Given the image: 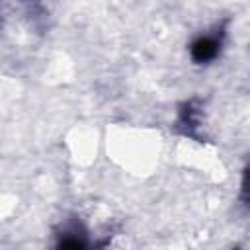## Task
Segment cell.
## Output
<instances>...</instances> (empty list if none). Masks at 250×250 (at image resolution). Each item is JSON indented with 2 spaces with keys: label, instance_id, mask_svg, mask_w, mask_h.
Returning <instances> with one entry per match:
<instances>
[{
  "label": "cell",
  "instance_id": "obj_2",
  "mask_svg": "<svg viewBox=\"0 0 250 250\" xmlns=\"http://www.w3.org/2000/svg\"><path fill=\"white\" fill-rule=\"evenodd\" d=\"M240 199L242 203L250 205V166H246L242 174V184H240Z\"/></svg>",
  "mask_w": 250,
  "mask_h": 250
},
{
  "label": "cell",
  "instance_id": "obj_1",
  "mask_svg": "<svg viewBox=\"0 0 250 250\" xmlns=\"http://www.w3.org/2000/svg\"><path fill=\"white\" fill-rule=\"evenodd\" d=\"M223 49V31L219 33H203L195 37L189 45V57L195 64H207L219 57Z\"/></svg>",
  "mask_w": 250,
  "mask_h": 250
}]
</instances>
